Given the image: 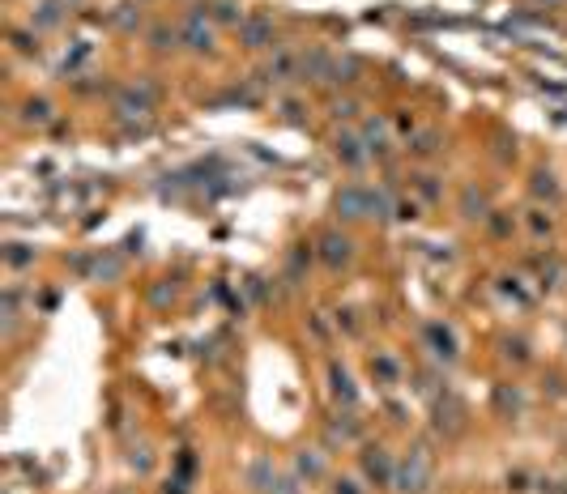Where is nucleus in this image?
I'll use <instances>...</instances> for the list:
<instances>
[{"mask_svg": "<svg viewBox=\"0 0 567 494\" xmlns=\"http://www.w3.org/2000/svg\"><path fill=\"white\" fill-rule=\"evenodd\" d=\"M367 205H372V196L367 192H358V188H346L337 196V209H341V217H363L367 213Z\"/></svg>", "mask_w": 567, "mask_h": 494, "instance_id": "f257e3e1", "label": "nucleus"}, {"mask_svg": "<svg viewBox=\"0 0 567 494\" xmlns=\"http://www.w3.org/2000/svg\"><path fill=\"white\" fill-rule=\"evenodd\" d=\"M427 486V460L414 456L405 468H401V490H423Z\"/></svg>", "mask_w": 567, "mask_h": 494, "instance_id": "f03ea898", "label": "nucleus"}, {"mask_svg": "<svg viewBox=\"0 0 567 494\" xmlns=\"http://www.w3.org/2000/svg\"><path fill=\"white\" fill-rule=\"evenodd\" d=\"M325 260H329V264H346V260H350V239L329 235V239H325Z\"/></svg>", "mask_w": 567, "mask_h": 494, "instance_id": "7ed1b4c3", "label": "nucleus"}, {"mask_svg": "<svg viewBox=\"0 0 567 494\" xmlns=\"http://www.w3.org/2000/svg\"><path fill=\"white\" fill-rule=\"evenodd\" d=\"M188 39H192V47H205V43H209V30H205L201 13H192V17H188Z\"/></svg>", "mask_w": 567, "mask_h": 494, "instance_id": "20e7f679", "label": "nucleus"}, {"mask_svg": "<svg viewBox=\"0 0 567 494\" xmlns=\"http://www.w3.org/2000/svg\"><path fill=\"white\" fill-rule=\"evenodd\" d=\"M269 39V26H265V21H252V26H248V47H260Z\"/></svg>", "mask_w": 567, "mask_h": 494, "instance_id": "39448f33", "label": "nucleus"}]
</instances>
